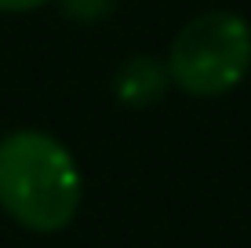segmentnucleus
Wrapping results in <instances>:
<instances>
[{"label": "nucleus", "mask_w": 251, "mask_h": 248, "mask_svg": "<svg viewBox=\"0 0 251 248\" xmlns=\"http://www.w3.org/2000/svg\"><path fill=\"white\" fill-rule=\"evenodd\" d=\"M84 179L55 135L22 128L0 139V208L25 230L55 234L80 212Z\"/></svg>", "instance_id": "1"}, {"label": "nucleus", "mask_w": 251, "mask_h": 248, "mask_svg": "<svg viewBox=\"0 0 251 248\" xmlns=\"http://www.w3.org/2000/svg\"><path fill=\"white\" fill-rule=\"evenodd\" d=\"M251 73V26L237 11H204L175 33L168 77L197 99L233 91Z\"/></svg>", "instance_id": "2"}, {"label": "nucleus", "mask_w": 251, "mask_h": 248, "mask_svg": "<svg viewBox=\"0 0 251 248\" xmlns=\"http://www.w3.org/2000/svg\"><path fill=\"white\" fill-rule=\"evenodd\" d=\"M164 84H168V66H160L157 58L138 55L127 58L117 73V95L127 106H150V102L160 99Z\"/></svg>", "instance_id": "3"}, {"label": "nucleus", "mask_w": 251, "mask_h": 248, "mask_svg": "<svg viewBox=\"0 0 251 248\" xmlns=\"http://www.w3.org/2000/svg\"><path fill=\"white\" fill-rule=\"evenodd\" d=\"M113 7V0H62V11L76 22H99Z\"/></svg>", "instance_id": "4"}, {"label": "nucleus", "mask_w": 251, "mask_h": 248, "mask_svg": "<svg viewBox=\"0 0 251 248\" xmlns=\"http://www.w3.org/2000/svg\"><path fill=\"white\" fill-rule=\"evenodd\" d=\"M51 0H0V11H37Z\"/></svg>", "instance_id": "5"}]
</instances>
